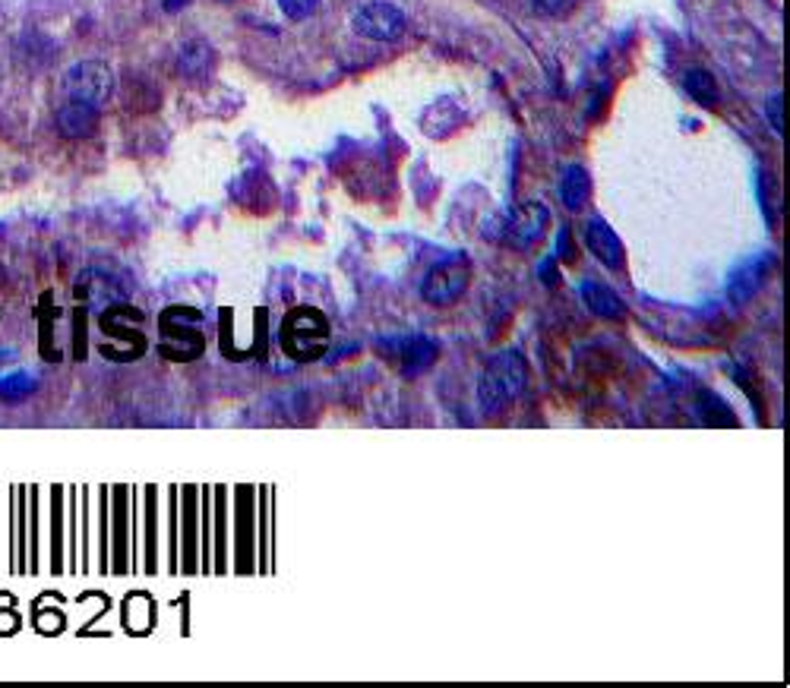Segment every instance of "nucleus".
Segmentation results:
<instances>
[{"instance_id":"obj_1","label":"nucleus","mask_w":790,"mask_h":688,"mask_svg":"<svg viewBox=\"0 0 790 688\" xmlns=\"http://www.w3.org/2000/svg\"><path fill=\"white\" fill-rule=\"evenodd\" d=\"M528 382V363L522 357V351H500L493 354L484 370L478 376V401L487 414H500L506 411L512 401H516L525 392Z\"/></svg>"},{"instance_id":"obj_2","label":"nucleus","mask_w":790,"mask_h":688,"mask_svg":"<svg viewBox=\"0 0 790 688\" xmlns=\"http://www.w3.org/2000/svg\"><path fill=\"white\" fill-rule=\"evenodd\" d=\"M114 92L111 67L102 60H79L64 73V98L89 101V105L102 108Z\"/></svg>"},{"instance_id":"obj_3","label":"nucleus","mask_w":790,"mask_h":688,"mask_svg":"<svg viewBox=\"0 0 790 688\" xmlns=\"http://www.w3.org/2000/svg\"><path fill=\"white\" fill-rule=\"evenodd\" d=\"M329 338V326L326 319L316 310H294L285 319V351L291 357H316L323 351V344Z\"/></svg>"},{"instance_id":"obj_4","label":"nucleus","mask_w":790,"mask_h":688,"mask_svg":"<svg viewBox=\"0 0 790 688\" xmlns=\"http://www.w3.org/2000/svg\"><path fill=\"white\" fill-rule=\"evenodd\" d=\"M351 26L370 42H399L405 35V13L392 4H383V0H373L351 16Z\"/></svg>"},{"instance_id":"obj_5","label":"nucleus","mask_w":790,"mask_h":688,"mask_svg":"<svg viewBox=\"0 0 790 688\" xmlns=\"http://www.w3.org/2000/svg\"><path fill=\"white\" fill-rule=\"evenodd\" d=\"M471 281V269L468 262H443V266L430 269L424 285H421V297L430 303V307H449L456 303Z\"/></svg>"},{"instance_id":"obj_6","label":"nucleus","mask_w":790,"mask_h":688,"mask_svg":"<svg viewBox=\"0 0 790 688\" xmlns=\"http://www.w3.org/2000/svg\"><path fill=\"white\" fill-rule=\"evenodd\" d=\"M547 225H550V212L541 206V202H525L522 209L506 215L500 240H506V244L516 247V250H528L544 237Z\"/></svg>"},{"instance_id":"obj_7","label":"nucleus","mask_w":790,"mask_h":688,"mask_svg":"<svg viewBox=\"0 0 790 688\" xmlns=\"http://www.w3.org/2000/svg\"><path fill=\"white\" fill-rule=\"evenodd\" d=\"M585 247L595 253L607 269H620L626 262L623 240L617 237V231L610 228L604 218H591L585 225Z\"/></svg>"},{"instance_id":"obj_8","label":"nucleus","mask_w":790,"mask_h":688,"mask_svg":"<svg viewBox=\"0 0 790 688\" xmlns=\"http://www.w3.org/2000/svg\"><path fill=\"white\" fill-rule=\"evenodd\" d=\"M768 269H772V256L746 259L743 266H737L734 275H730V281H727V297H730V303H737V307H743L746 300H753L756 291L762 288V281H765Z\"/></svg>"},{"instance_id":"obj_9","label":"nucleus","mask_w":790,"mask_h":688,"mask_svg":"<svg viewBox=\"0 0 790 688\" xmlns=\"http://www.w3.org/2000/svg\"><path fill=\"white\" fill-rule=\"evenodd\" d=\"M95 127H98V108L89 105V101L67 98L61 111H57V130L67 139H86L95 133Z\"/></svg>"},{"instance_id":"obj_10","label":"nucleus","mask_w":790,"mask_h":688,"mask_svg":"<svg viewBox=\"0 0 790 688\" xmlns=\"http://www.w3.org/2000/svg\"><path fill=\"white\" fill-rule=\"evenodd\" d=\"M579 294H582V300H585V307H588V313L591 316H598V319H623L626 316V303L610 291V288H604L601 281H591V278H585L582 285H579Z\"/></svg>"},{"instance_id":"obj_11","label":"nucleus","mask_w":790,"mask_h":688,"mask_svg":"<svg viewBox=\"0 0 790 688\" xmlns=\"http://www.w3.org/2000/svg\"><path fill=\"white\" fill-rule=\"evenodd\" d=\"M591 196V177L582 165H569L560 180V199L569 212H582Z\"/></svg>"},{"instance_id":"obj_12","label":"nucleus","mask_w":790,"mask_h":688,"mask_svg":"<svg viewBox=\"0 0 790 688\" xmlns=\"http://www.w3.org/2000/svg\"><path fill=\"white\" fill-rule=\"evenodd\" d=\"M177 70L190 79H200L212 70V48L200 38H193V42H184L181 51H177Z\"/></svg>"},{"instance_id":"obj_13","label":"nucleus","mask_w":790,"mask_h":688,"mask_svg":"<svg viewBox=\"0 0 790 688\" xmlns=\"http://www.w3.org/2000/svg\"><path fill=\"white\" fill-rule=\"evenodd\" d=\"M433 360H437V344H433L430 338L418 335V338L405 341V348H402V373L405 376H421Z\"/></svg>"},{"instance_id":"obj_14","label":"nucleus","mask_w":790,"mask_h":688,"mask_svg":"<svg viewBox=\"0 0 790 688\" xmlns=\"http://www.w3.org/2000/svg\"><path fill=\"white\" fill-rule=\"evenodd\" d=\"M683 86L689 92V98L699 101L702 108H715L718 101H721V92H718V83H715V76H711L708 70H686L683 76Z\"/></svg>"},{"instance_id":"obj_15","label":"nucleus","mask_w":790,"mask_h":688,"mask_svg":"<svg viewBox=\"0 0 790 688\" xmlns=\"http://www.w3.org/2000/svg\"><path fill=\"white\" fill-rule=\"evenodd\" d=\"M35 386V379L26 376V373H16V376H7V379H0V398L4 401H19V398H26Z\"/></svg>"},{"instance_id":"obj_16","label":"nucleus","mask_w":790,"mask_h":688,"mask_svg":"<svg viewBox=\"0 0 790 688\" xmlns=\"http://www.w3.org/2000/svg\"><path fill=\"white\" fill-rule=\"evenodd\" d=\"M316 7H320V0H279V10L288 19H307L316 13Z\"/></svg>"},{"instance_id":"obj_17","label":"nucleus","mask_w":790,"mask_h":688,"mask_svg":"<svg viewBox=\"0 0 790 688\" xmlns=\"http://www.w3.org/2000/svg\"><path fill=\"white\" fill-rule=\"evenodd\" d=\"M531 7L538 16H566L576 7V0H531Z\"/></svg>"},{"instance_id":"obj_18","label":"nucleus","mask_w":790,"mask_h":688,"mask_svg":"<svg viewBox=\"0 0 790 688\" xmlns=\"http://www.w3.org/2000/svg\"><path fill=\"white\" fill-rule=\"evenodd\" d=\"M765 114H768V120H772V130L781 136V133H784V117H781V92H775L772 98H768Z\"/></svg>"},{"instance_id":"obj_19","label":"nucleus","mask_w":790,"mask_h":688,"mask_svg":"<svg viewBox=\"0 0 790 688\" xmlns=\"http://www.w3.org/2000/svg\"><path fill=\"white\" fill-rule=\"evenodd\" d=\"M181 7H187V0H165V10H168V13L181 10Z\"/></svg>"}]
</instances>
